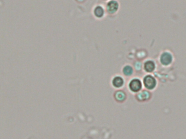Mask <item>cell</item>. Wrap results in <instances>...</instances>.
Segmentation results:
<instances>
[{"instance_id":"11","label":"cell","mask_w":186,"mask_h":139,"mask_svg":"<svg viewBox=\"0 0 186 139\" xmlns=\"http://www.w3.org/2000/svg\"><path fill=\"white\" fill-rule=\"evenodd\" d=\"M76 1L79 3H84L86 0H75Z\"/></svg>"},{"instance_id":"8","label":"cell","mask_w":186,"mask_h":139,"mask_svg":"<svg viewBox=\"0 0 186 139\" xmlns=\"http://www.w3.org/2000/svg\"><path fill=\"white\" fill-rule=\"evenodd\" d=\"M155 69L154 62L151 61H147L144 64V69L148 72H152Z\"/></svg>"},{"instance_id":"10","label":"cell","mask_w":186,"mask_h":139,"mask_svg":"<svg viewBox=\"0 0 186 139\" xmlns=\"http://www.w3.org/2000/svg\"><path fill=\"white\" fill-rule=\"evenodd\" d=\"M122 72L124 73V75H126V76H130L134 72V70L131 66L126 65L124 67Z\"/></svg>"},{"instance_id":"7","label":"cell","mask_w":186,"mask_h":139,"mask_svg":"<svg viewBox=\"0 0 186 139\" xmlns=\"http://www.w3.org/2000/svg\"><path fill=\"white\" fill-rule=\"evenodd\" d=\"M114 98L116 101L118 102H122L124 101L126 98V95L124 92L122 91H118L115 93Z\"/></svg>"},{"instance_id":"9","label":"cell","mask_w":186,"mask_h":139,"mask_svg":"<svg viewBox=\"0 0 186 139\" xmlns=\"http://www.w3.org/2000/svg\"><path fill=\"white\" fill-rule=\"evenodd\" d=\"M124 83V81L121 77L119 76H116L115 78H114L112 81V83L114 87H122Z\"/></svg>"},{"instance_id":"1","label":"cell","mask_w":186,"mask_h":139,"mask_svg":"<svg viewBox=\"0 0 186 139\" xmlns=\"http://www.w3.org/2000/svg\"><path fill=\"white\" fill-rule=\"evenodd\" d=\"M119 7V4L116 0L110 1L106 6L107 12L110 14H116L118 12Z\"/></svg>"},{"instance_id":"4","label":"cell","mask_w":186,"mask_h":139,"mask_svg":"<svg viewBox=\"0 0 186 139\" xmlns=\"http://www.w3.org/2000/svg\"><path fill=\"white\" fill-rule=\"evenodd\" d=\"M142 82L138 79H134L131 81L129 84L130 89L134 92H138L142 89Z\"/></svg>"},{"instance_id":"2","label":"cell","mask_w":186,"mask_h":139,"mask_svg":"<svg viewBox=\"0 0 186 139\" xmlns=\"http://www.w3.org/2000/svg\"><path fill=\"white\" fill-rule=\"evenodd\" d=\"M172 60H173L172 55L171 53L168 52H163L160 57V61L161 64L165 66H168L171 64Z\"/></svg>"},{"instance_id":"6","label":"cell","mask_w":186,"mask_h":139,"mask_svg":"<svg viewBox=\"0 0 186 139\" xmlns=\"http://www.w3.org/2000/svg\"><path fill=\"white\" fill-rule=\"evenodd\" d=\"M94 14L97 18H102L105 14V10L102 6H97L94 9Z\"/></svg>"},{"instance_id":"12","label":"cell","mask_w":186,"mask_h":139,"mask_svg":"<svg viewBox=\"0 0 186 139\" xmlns=\"http://www.w3.org/2000/svg\"><path fill=\"white\" fill-rule=\"evenodd\" d=\"M104 1H107V0H104Z\"/></svg>"},{"instance_id":"5","label":"cell","mask_w":186,"mask_h":139,"mask_svg":"<svg viewBox=\"0 0 186 139\" xmlns=\"http://www.w3.org/2000/svg\"><path fill=\"white\" fill-rule=\"evenodd\" d=\"M151 97V93L148 92V91H142V92L139 93L137 95V99L139 101H146L150 99Z\"/></svg>"},{"instance_id":"3","label":"cell","mask_w":186,"mask_h":139,"mask_svg":"<svg viewBox=\"0 0 186 139\" xmlns=\"http://www.w3.org/2000/svg\"><path fill=\"white\" fill-rule=\"evenodd\" d=\"M144 84L147 89L151 90L156 87V81L152 75H146L144 79Z\"/></svg>"}]
</instances>
